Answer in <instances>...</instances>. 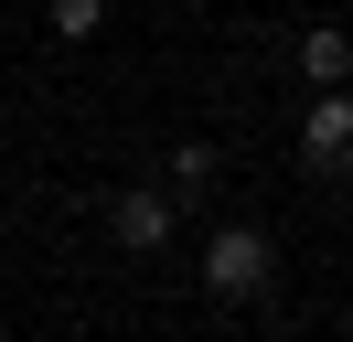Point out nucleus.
I'll return each instance as SVG.
<instances>
[{
	"label": "nucleus",
	"instance_id": "obj_4",
	"mask_svg": "<svg viewBox=\"0 0 353 342\" xmlns=\"http://www.w3.org/2000/svg\"><path fill=\"white\" fill-rule=\"evenodd\" d=\"M300 75L310 86H353V32H343V21H310V32H300Z\"/></svg>",
	"mask_w": 353,
	"mask_h": 342
},
{
	"label": "nucleus",
	"instance_id": "obj_1",
	"mask_svg": "<svg viewBox=\"0 0 353 342\" xmlns=\"http://www.w3.org/2000/svg\"><path fill=\"white\" fill-rule=\"evenodd\" d=\"M268 268H279V246H268L257 225H225L214 246H203V289H214V299H257Z\"/></svg>",
	"mask_w": 353,
	"mask_h": 342
},
{
	"label": "nucleus",
	"instance_id": "obj_6",
	"mask_svg": "<svg viewBox=\"0 0 353 342\" xmlns=\"http://www.w3.org/2000/svg\"><path fill=\"white\" fill-rule=\"evenodd\" d=\"M54 32H65V43H97V32H108V0H54Z\"/></svg>",
	"mask_w": 353,
	"mask_h": 342
},
{
	"label": "nucleus",
	"instance_id": "obj_2",
	"mask_svg": "<svg viewBox=\"0 0 353 342\" xmlns=\"http://www.w3.org/2000/svg\"><path fill=\"white\" fill-rule=\"evenodd\" d=\"M300 161L321 182L353 171V86H310V118H300Z\"/></svg>",
	"mask_w": 353,
	"mask_h": 342
},
{
	"label": "nucleus",
	"instance_id": "obj_5",
	"mask_svg": "<svg viewBox=\"0 0 353 342\" xmlns=\"http://www.w3.org/2000/svg\"><path fill=\"white\" fill-rule=\"evenodd\" d=\"M161 171H172V192H203V182H214V139H182Z\"/></svg>",
	"mask_w": 353,
	"mask_h": 342
},
{
	"label": "nucleus",
	"instance_id": "obj_3",
	"mask_svg": "<svg viewBox=\"0 0 353 342\" xmlns=\"http://www.w3.org/2000/svg\"><path fill=\"white\" fill-rule=\"evenodd\" d=\"M108 235H118V246H129V256H161V246H172V192H150V182H129V192H118V203H108Z\"/></svg>",
	"mask_w": 353,
	"mask_h": 342
}]
</instances>
